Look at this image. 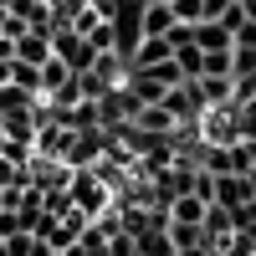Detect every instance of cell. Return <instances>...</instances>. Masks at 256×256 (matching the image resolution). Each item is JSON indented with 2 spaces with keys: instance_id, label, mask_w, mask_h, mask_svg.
<instances>
[{
  "instance_id": "6da1fadb",
  "label": "cell",
  "mask_w": 256,
  "mask_h": 256,
  "mask_svg": "<svg viewBox=\"0 0 256 256\" xmlns=\"http://www.w3.org/2000/svg\"><path fill=\"white\" fill-rule=\"evenodd\" d=\"M67 205L77 210L82 220H98L102 210L113 205V195H108V180H102L98 169H72V180H67Z\"/></svg>"
},
{
  "instance_id": "7a4b0ae2",
  "label": "cell",
  "mask_w": 256,
  "mask_h": 256,
  "mask_svg": "<svg viewBox=\"0 0 256 256\" xmlns=\"http://www.w3.org/2000/svg\"><path fill=\"white\" fill-rule=\"evenodd\" d=\"M52 56H56V62H67L72 72H88L98 52H92V41L82 36V31H72V26H56V31H52Z\"/></svg>"
},
{
  "instance_id": "3957f363",
  "label": "cell",
  "mask_w": 256,
  "mask_h": 256,
  "mask_svg": "<svg viewBox=\"0 0 256 256\" xmlns=\"http://www.w3.org/2000/svg\"><path fill=\"white\" fill-rule=\"evenodd\" d=\"M251 195H256V190H251V180H246V174H216V195H210V205L236 210V205H246Z\"/></svg>"
},
{
  "instance_id": "277c9868",
  "label": "cell",
  "mask_w": 256,
  "mask_h": 256,
  "mask_svg": "<svg viewBox=\"0 0 256 256\" xmlns=\"http://www.w3.org/2000/svg\"><path fill=\"white\" fill-rule=\"evenodd\" d=\"M164 210H169V226H200L205 210H210V200H200V195H174Z\"/></svg>"
},
{
  "instance_id": "5b68a950",
  "label": "cell",
  "mask_w": 256,
  "mask_h": 256,
  "mask_svg": "<svg viewBox=\"0 0 256 256\" xmlns=\"http://www.w3.org/2000/svg\"><path fill=\"white\" fill-rule=\"evenodd\" d=\"M16 62H31V67L52 62V36H46V31H26V36H16Z\"/></svg>"
},
{
  "instance_id": "8992f818",
  "label": "cell",
  "mask_w": 256,
  "mask_h": 256,
  "mask_svg": "<svg viewBox=\"0 0 256 256\" xmlns=\"http://www.w3.org/2000/svg\"><path fill=\"white\" fill-rule=\"evenodd\" d=\"M134 128H138V134H174V113H169L164 108V102H154V108H138L134 113Z\"/></svg>"
},
{
  "instance_id": "52a82bcc",
  "label": "cell",
  "mask_w": 256,
  "mask_h": 256,
  "mask_svg": "<svg viewBox=\"0 0 256 256\" xmlns=\"http://www.w3.org/2000/svg\"><path fill=\"white\" fill-rule=\"evenodd\" d=\"M169 56H174L169 36H144L138 52H134V62H128V72H134V67H154V62H169Z\"/></svg>"
},
{
  "instance_id": "ba28073f",
  "label": "cell",
  "mask_w": 256,
  "mask_h": 256,
  "mask_svg": "<svg viewBox=\"0 0 256 256\" xmlns=\"http://www.w3.org/2000/svg\"><path fill=\"white\" fill-rule=\"evenodd\" d=\"M195 46L200 52H230V31L220 26V20H200L195 26Z\"/></svg>"
},
{
  "instance_id": "9c48e42d",
  "label": "cell",
  "mask_w": 256,
  "mask_h": 256,
  "mask_svg": "<svg viewBox=\"0 0 256 256\" xmlns=\"http://www.w3.org/2000/svg\"><path fill=\"white\" fill-rule=\"evenodd\" d=\"M169 26H174V10L164 0H148L144 6V36H169Z\"/></svg>"
},
{
  "instance_id": "30bf717a",
  "label": "cell",
  "mask_w": 256,
  "mask_h": 256,
  "mask_svg": "<svg viewBox=\"0 0 256 256\" xmlns=\"http://www.w3.org/2000/svg\"><path fill=\"white\" fill-rule=\"evenodd\" d=\"M67 82H72V67H67V62H56V56L41 62V92H46V98H52L56 88H67Z\"/></svg>"
},
{
  "instance_id": "8fae6325",
  "label": "cell",
  "mask_w": 256,
  "mask_h": 256,
  "mask_svg": "<svg viewBox=\"0 0 256 256\" xmlns=\"http://www.w3.org/2000/svg\"><path fill=\"white\" fill-rule=\"evenodd\" d=\"M6 82H16V88H26V92L36 98V92H41V67H31V62H16V56H10V77H6Z\"/></svg>"
},
{
  "instance_id": "7c38bea8",
  "label": "cell",
  "mask_w": 256,
  "mask_h": 256,
  "mask_svg": "<svg viewBox=\"0 0 256 256\" xmlns=\"http://www.w3.org/2000/svg\"><path fill=\"white\" fill-rule=\"evenodd\" d=\"M169 10H174V20H184V26H200L205 20V0H169Z\"/></svg>"
},
{
  "instance_id": "4fadbf2b",
  "label": "cell",
  "mask_w": 256,
  "mask_h": 256,
  "mask_svg": "<svg viewBox=\"0 0 256 256\" xmlns=\"http://www.w3.org/2000/svg\"><path fill=\"white\" fill-rule=\"evenodd\" d=\"M230 226H236L241 236H256V195H251L246 205H236V210H230Z\"/></svg>"
},
{
  "instance_id": "5bb4252c",
  "label": "cell",
  "mask_w": 256,
  "mask_h": 256,
  "mask_svg": "<svg viewBox=\"0 0 256 256\" xmlns=\"http://www.w3.org/2000/svg\"><path fill=\"white\" fill-rule=\"evenodd\" d=\"M67 134H52V128H41V134H36V148H41V154H46V148H52V154H67Z\"/></svg>"
},
{
  "instance_id": "9a60e30c",
  "label": "cell",
  "mask_w": 256,
  "mask_h": 256,
  "mask_svg": "<svg viewBox=\"0 0 256 256\" xmlns=\"http://www.w3.org/2000/svg\"><path fill=\"white\" fill-rule=\"evenodd\" d=\"M216 20H220V26H226L230 36H236V26H241V20H246V16H241V0H230V6H226V10L216 16Z\"/></svg>"
},
{
  "instance_id": "2e32d148",
  "label": "cell",
  "mask_w": 256,
  "mask_h": 256,
  "mask_svg": "<svg viewBox=\"0 0 256 256\" xmlns=\"http://www.w3.org/2000/svg\"><path fill=\"white\" fill-rule=\"evenodd\" d=\"M10 56H16V41H10L6 31H0V62H10Z\"/></svg>"
},
{
  "instance_id": "e0dca14e",
  "label": "cell",
  "mask_w": 256,
  "mask_h": 256,
  "mask_svg": "<svg viewBox=\"0 0 256 256\" xmlns=\"http://www.w3.org/2000/svg\"><path fill=\"white\" fill-rule=\"evenodd\" d=\"M241 16H246L251 26H256V0H241Z\"/></svg>"
}]
</instances>
